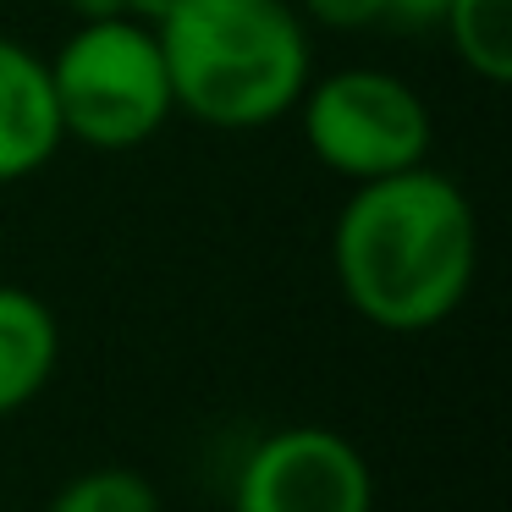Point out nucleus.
<instances>
[{
	"label": "nucleus",
	"mask_w": 512,
	"mask_h": 512,
	"mask_svg": "<svg viewBox=\"0 0 512 512\" xmlns=\"http://www.w3.org/2000/svg\"><path fill=\"white\" fill-rule=\"evenodd\" d=\"M67 149L50 94V67L34 45L0 34V188L39 177Z\"/></svg>",
	"instance_id": "nucleus-6"
},
{
	"label": "nucleus",
	"mask_w": 512,
	"mask_h": 512,
	"mask_svg": "<svg viewBox=\"0 0 512 512\" xmlns=\"http://www.w3.org/2000/svg\"><path fill=\"white\" fill-rule=\"evenodd\" d=\"M67 144L133 155L177 116L155 28L133 17H89L45 56Z\"/></svg>",
	"instance_id": "nucleus-3"
},
{
	"label": "nucleus",
	"mask_w": 512,
	"mask_h": 512,
	"mask_svg": "<svg viewBox=\"0 0 512 512\" xmlns=\"http://www.w3.org/2000/svg\"><path fill=\"white\" fill-rule=\"evenodd\" d=\"M331 276L347 309L391 336L446 325L479 276V215L441 166L353 182L331 221Z\"/></svg>",
	"instance_id": "nucleus-1"
},
{
	"label": "nucleus",
	"mask_w": 512,
	"mask_h": 512,
	"mask_svg": "<svg viewBox=\"0 0 512 512\" xmlns=\"http://www.w3.org/2000/svg\"><path fill=\"white\" fill-rule=\"evenodd\" d=\"M441 34L468 78L490 89L512 83V0H452Z\"/></svg>",
	"instance_id": "nucleus-8"
},
{
	"label": "nucleus",
	"mask_w": 512,
	"mask_h": 512,
	"mask_svg": "<svg viewBox=\"0 0 512 512\" xmlns=\"http://www.w3.org/2000/svg\"><path fill=\"white\" fill-rule=\"evenodd\" d=\"M232 512H375V474L331 424H281L237 463Z\"/></svg>",
	"instance_id": "nucleus-5"
},
{
	"label": "nucleus",
	"mask_w": 512,
	"mask_h": 512,
	"mask_svg": "<svg viewBox=\"0 0 512 512\" xmlns=\"http://www.w3.org/2000/svg\"><path fill=\"white\" fill-rule=\"evenodd\" d=\"M177 6L182 0H122V17H133V23H144V28H160Z\"/></svg>",
	"instance_id": "nucleus-12"
},
{
	"label": "nucleus",
	"mask_w": 512,
	"mask_h": 512,
	"mask_svg": "<svg viewBox=\"0 0 512 512\" xmlns=\"http://www.w3.org/2000/svg\"><path fill=\"white\" fill-rule=\"evenodd\" d=\"M45 512H166L155 479L144 468H127V463H100V468H83L72 474L67 485L50 496Z\"/></svg>",
	"instance_id": "nucleus-9"
},
{
	"label": "nucleus",
	"mask_w": 512,
	"mask_h": 512,
	"mask_svg": "<svg viewBox=\"0 0 512 512\" xmlns=\"http://www.w3.org/2000/svg\"><path fill=\"white\" fill-rule=\"evenodd\" d=\"M292 12L325 34H369L386 23V0H292Z\"/></svg>",
	"instance_id": "nucleus-10"
},
{
	"label": "nucleus",
	"mask_w": 512,
	"mask_h": 512,
	"mask_svg": "<svg viewBox=\"0 0 512 512\" xmlns=\"http://www.w3.org/2000/svg\"><path fill=\"white\" fill-rule=\"evenodd\" d=\"M446 6H452V0H386V28H402V34L435 28V34H441Z\"/></svg>",
	"instance_id": "nucleus-11"
},
{
	"label": "nucleus",
	"mask_w": 512,
	"mask_h": 512,
	"mask_svg": "<svg viewBox=\"0 0 512 512\" xmlns=\"http://www.w3.org/2000/svg\"><path fill=\"white\" fill-rule=\"evenodd\" d=\"M298 133L314 166L353 182H375L430 160L435 116L408 78L386 67H336L309 78L298 100Z\"/></svg>",
	"instance_id": "nucleus-4"
},
{
	"label": "nucleus",
	"mask_w": 512,
	"mask_h": 512,
	"mask_svg": "<svg viewBox=\"0 0 512 512\" xmlns=\"http://www.w3.org/2000/svg\"><path fill=\"white\" fill-rule=\"evenodd\" d=\"M61 369V320L39 292L0 281V419L34 408Z\"/></svg>",
	"instance_id": "nucleus-7"
},
{
	"label": "nucleus",
	"mask_w": 512,
	"mask_h": 512,
	"mask_svg": "<svg viewBox=\"0 0 512 512\" xmlns=\"http://www.w3.org/2000/svg\"><path fill=\"white\" fill-rule=\"evenodd\" d=\"M78 23H89V17H122V0H61Z\"/></svg>",
	"instance_id": "nucleus-13"
},
{
	"label": "nucleus",
	"mask_w": 512,
	"mask_h": 512,
	"mask_svg": "<svg viewBox=\"0 0 512 512\" xmlns=\"http://www.w3.org/2000/svg\"><path fill=\"white\" fill-rule=\"evenodd\" d=\"M177 116L215 133H265L314 78L309 23L292 0H182L155 28Z\"/></svg>",
	"instance_id": "nucleus-2"
}]
</instances>
